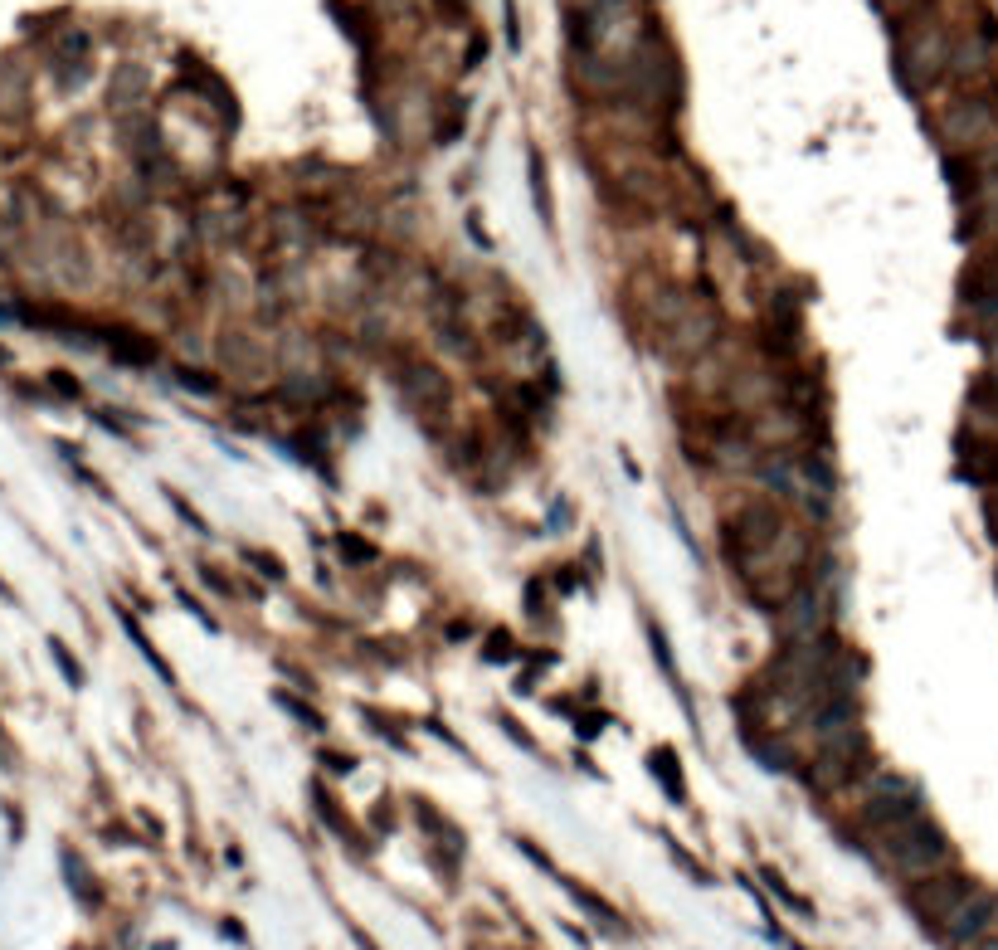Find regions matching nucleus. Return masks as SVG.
<instances>
[{"label": "nucleus", "instance_id": "f257e3e1", "mask_svg": "<svg viewBox=\"0 0 998 950\" xmlns=\"http://www.w3.org/2000/svg\"><path fill=\"white\" fill-rule=\"evenodd\" d=\"M643 293H648V303H643L648 342H653V351L663 356L667 366H687V361L711 356V346L721 337L716 307L702 303L687 288H677V283H663V278H648Z\"/></svg>", "mask_w": 998, "mask_h": 950}, {"label": "nucleus", "instance_id": "f03ea898", "mask_svg": "<svg viewBox=\"0 0 998 950\" xmlns=\"http://www.w3.org/2000/svg\"><path fill=\"white\" fill-rule=\"evenodd\" d=\"M867 843H872V853L882 858V868L896 873L906 887L955 868V843H950V834H945L930 814H916V819H906V824H896L887 834L867 838Z\"/></svg>", "mask_w": 998, "mask_h": 950}, {"label": "nucleus", "instance_id": "7ed1b4c3", "mask_svg": "<svg viewBox=\"0 0 998 950\" xmlns=\"http://www.w3.org/2000/svg\"><path fill=\"white\" fill-rule=\"evenodd\" d=\"M916 814H930V809H925L921 785L906 780V775L872 770V775L857 785V824H862V834L867 838L887 834V829L906 824V819H916Z\"/></svg>", "mask_w": 998, "mask_h": 950}, {"label": "nucleus", "instance_id": "20e7f679", "mask_svg": "<svg viewBox=\"0 0 998 950\" xmlns=\"http://www.w3.org/2000/svg\"><path fill=\"white\" fill-rule=\"evenodd\" d=\"M935 132H940V142H945L955 156H979L998 142V113L979 98V93H964V98H955L950 108H940Z\"/></svg>", "mask_w": 998, "mask_h": 950}, {"label": "nucleus", "instance_id": "39448f33", "mask_svg": "<svg viewBox=\"0 0 998 950\" xmlns=\"http://www.w3.org/2000/svg\"><path fill=\"white\" fill-rule=\"evenodd\" d=\"M950 54H955V39L945 35L940 25H921L901 39L896 49V64H901V78L906 88H930L940 74H950Z\"/></svg>", "mask_w": 998, "mask_h": 950}, {"label": "nucleus", "instance_id": "423d86ee", "mask_svg": "<svg viewBox=\"0 0 998 950\" xmlns=\"http://www.w3.org/2000/svg\"><path fill=\"white\" fill-rule=\"evenodd\" d=\"M989 931H998V892L994 887H984V882H974L969 897H964L960 907L935 926V936H940L950 950L974 946V941L989 936Z\"/></svg>", "mask_w": 998, "mask_h": 950}, {"label": "nucleus", "instance_id": "0eeeda50", "mask_svg": "<svg viewBox=\"0 0 998 950\" xmlns=\"http://www.w3.org/2000/svg\"><path fill=\"white\" fill-rule=\"evenodd\" d=\"M969 887H974V877L960 873V868H950V873H935V877H925V882H911V887H906V902H911V912L935 931V926L969 897Z\"/></svg>", "mask_w": 998, "mask_h": 950}, {"label": "nucleus", "instance_id": "6e6552de", "mask_svg": "<svg viewBox=\"0 0 998 950\" xmlns=\"http://www.w3.org/2000/svg\"><path fill=\"white\" fill-rule=\"evenodd\" d=\"M969 410H974L979 419H989V424L998 429V366H989L984 376L974 380V390H969ZM994 429H989V434H994Z\"/></svg>", "mask_w": 998, "mask_h": 950}, {"label": "nucleus", "instance_id": "1a4fd4ad", "mask_svg": "<svg viewBox=\"0 0 998 950\" xmlns=\"http://www.w3.org/2000/svg\"><path fill=\"white\" fill-rule=\"evenodd\" d=\"M964 950H998V931H989V936H979L974 946H964Z\"/></svg>", "mask_w": 998, "mask_h": 950}, {"label": "nucleus", "instance_id": "9d476101", "mask_svg": "<svg viewBox=\"0 0 998 950\" xmlns=\"http://www.w3.org/2000/svg\"><path fill=\"white\" fill-rule=\"evenodd\" d=\"M989 517H994V527H998V488H994V497H989Z\"/></svg>", "mask_w": 998, "mask_h": 950}]
</instances>
